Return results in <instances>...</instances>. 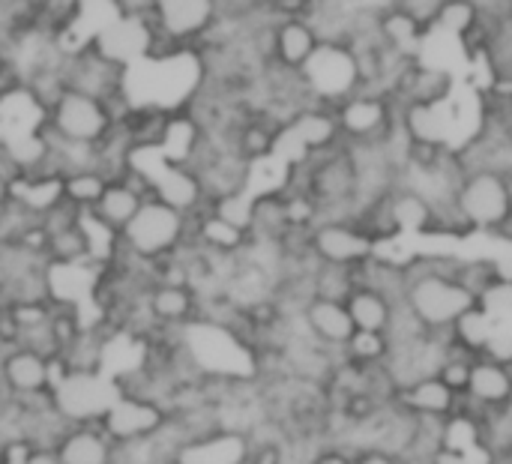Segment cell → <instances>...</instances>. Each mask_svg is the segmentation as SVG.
Returning a JSON list of instances; mask_svg holds the SVG:
<instances>
[{"label": "cell", "mask_w": 512, "mask_h": 464, "mask_svg": "<svg viewBox=\"0 0 512 464\" xmlns=\"http://www.w3.org/2000/svg\"><path fill=\"white\" fill-rule=\"evenodd\" d=\"M405 309L426 327L450 330L468 309L477 306V294L456 279V261H414L408 264V282H405Z\"/></svg>", "instance_id": "obj_1"}, {"label": "cell", "mask_w": 512, "mask_h": 464, "mask_svg": "<svg viewBox=\"0 0 512 464\" xmlns=\"http://www.w3.org/2000/svg\"><path fill=\"white\" fill-rule=\"evenodd\" d=\"M192 237V216L159 201L147 198L132 222L120 231V249L141 261V264H156L168 255H174L183 243Z\"/></svg>", "instance_id": "obj_2"}, {"label": "cell", "mask_w": 512, "mask_h": 464, "mask_svg": "<svg viewBox=\"0 0 512 464\" xmlns=\"http://www.w3.org/2000/svg\"><path fill=\"white\" fill-rule=\"evenodd\" d=\"M453 210L468 231L507 234L512 225V180L489 168L465 171Z\"/></svg>", "instance_id": "obj_3"}, {"label": "cell", "mask_w": 512, "mask_h": 464, "mask_svg": "<svg viewBox=\"0 0 512 464\" xmlns=\"http://www.w3.org/2000/svg\"><path fill=\"white\" fill-rule=\"evenodd\" d=\"M45 129L48 135L72 144H105L117 120L105 99L81 93V90H63L45 111Z\"/></svg>", "instance_id": "obj_4"}, {"label": "cell", "mask_w": 512, "mask_h": 464, "mask_svg": "<svg viewBox=\"0 0 512 464\" xmlns=\"http://www.w3.org/2000/svg\"><path fill=\"white\" fill-rule=\"evenodd\" d=\"M147 18L156 30L159 51H177L201 48L219 24L222 9L219 0H150Z\"/></svg>", "instance_id": "obj_5"}, {"label": "cell", "mask_w": 512, "mask_h": 464, "mask_svg": "<svg viewBox=\"0 0 512 464\" xmlns=\"http://www.w3.org/2000/svg\"><path fill=\"white\" fill-rule=\"evenodd\" d=\"M303 90L318 105H336L348 93L360 90L357 63L345 42H321L318 51L309 57V63L300 69Z\"/></svg>", "instance_id": "obj_6"}, {"label": "cell", "mask_w": 512, "mask_h": 464, "mask_svg": "<svg viewBox=\"0 0 512 464\" xmlns=\"http://www.w3.org/2000/svg\"><path fill=\"white\" fill-rule=\"evenodd\" d=\"M342 141H384L399 126V105L381 90H354L333 105Z\"/></svg>", "instance_id": "obj_7"}, {"label": "cell", "mask_w": 512, "mask_h": 464, "mask_svg": "<svg viewBox=\"0 0 512 464\" xmlns=\"http://www.w3.org/2000/svg\"><path fill=\"white\" fill-rule=\"evenodd\" d=\"M309 252L318 264L357 270L378 252V237L357 219H321L309 231Z\"/></svg>", "instance_id": "obj_8"}, {"label": "cell", "mask_w": 512, "mask_h": 464, "mask_svg": "<svg viewBox=\"0 0 512 464\" xmlns=\"http://www.w3.org/2000/svg\"><path fill=\"white\" fill-rule=\"evenodd\" d=\"M168 414H171L168 408H162L150 399L117 393V399L99 417V423L117 447H132V444H144L153 435H159L162 426L168 423Z\"/></svg>", "instance_id": "obj_9"}, {"label": "cell", "mask_w": 512, "mask_h": 464, "mask_svg": "<svg viewBox=\"0 0 512 464\" xmlns=\"http://www.w3.org/2000/svg\"><path fill=\"white\" fill-rule=\"evenodd\" d=\"M0 381L12 399L45 396L57 384V363L24 348V345H12L0 357Z\"/></svg>", "instance_id": "obj_10"}, {"label": "cell", "mask_w": 512, "mask_h": 464, "mask_svg": "<svg viewBox=\"0 0 512 464\" xmlns=\"http://www.w3.org/2000/svg\"><path fill=\"white\" fill-rule=\"evenodd\" d=\"M321 45V33L315 27V21L309 15H291V18H279L273 24V66H282L288 72H300L309 57L318 51Z\"/></svg>", "instance_id": "obj_11"}, {"label": "cell", "mask_w": 512, "mask_h": 464, "mask_svg": "<svg viewBox=\"0 0 512 464\" xmlns=\"http://www.w3.org/2000/svg\"><path fill=\"white\" fill-rule=\"evenodd\" d=\"M453 90V75L438 66H426L411 60L396 81L390 84V96L396 105H444Z\"/></svg>", "instance_id": "obj_12"}, {"label": "cell", "mask_w": 512, "mask_h": 464, "mask_svg": "<svg viewBox=\"0 0 512 464\" xmlns=\"http://www.w3.org/2000/svg\"><path fill=\"white\" fill-rule=\"evenodd\" d=\"M144 303L153 324L162 330H183L201 318V294L192 285L153 282Z\"/></svg>", "instance_id": "obj_13"}, {"label": "cell", "mask_w": 512, "mask_h": 464, "mask_svg": "<svg viewBox=\"0 0 512 464\" xmlns=\"http://www.w3.org/2000/svg\"><path fill=\"white\" fill-rule=\"evenodd\" d=\"M300 318H303V327L312 336V342H318L321 348H330V351H342L351 342V336L357 333V327L348 315V306L342 300L312 297L303 306Z\"/></svg>", "instance_id": "obj_14"}, {"label": "cell", "mask_w": 512, "mask_h": 464, "mask_svg": "<svg viewBox=\"0 0 512 464\" xmlns=\"http://www.w3.org/2000/svg\"><path fill=\"white\" fill-rule=\"evenodd\" d=\"M54 450L60 464H117V444L108 438L99 420L69 423Z\"/></svg>", "instance_id": "obj_15"}, {"label": "cell", "mask_w": 512, "mask_h": 464, "mask_svg": "<svg viewBox=\"0 0 512 464\" xmlns=\"http://www.w3.org/2000/svg\"><path fill=\"white\" fill-rule=\"evenodd\" d=\"M474 402L486 408H507L512 402V372L507 363H498L492 357H477L471 363L468 390Z\"/></svg>", "instance_id": "obj_16"}, {"label": "cell", "mask_w": 512, "mask_h": 464, "mask_svg": "<svg viewBox=\"0 0 512 464\" xmlns=\"http://www.w3.org/2000/svg\"><path fill=\"white\" fill-rule=\"evenodd\" d=\"M426 30H429V24H426L423 18H417L411 9L399 6V3L387 6V9L378 15V33H381V39H384L396 54H402V57H408V60L417 57V51H420V45H423V39H426Z\"/></svg>", "instance_id": "obj_17"}, {"label": "cell", "mask_w": 512, "mask_h": 464, "mask_svg": "<svg viewBox=\"0 0 512 464\" xmlns=\"http://www.w3.org/2000/svg\"><path fill=\"white\" fill-rule=\"evenodd\" d=\"M345 306H348V315H351V321H354L357 330H366V333H387V336H390L393 315H396V303H393L387 294H381V291H375V288H369V285H357V288L348 294Z\"/></svg>", "instance_id": "obj_18"}, {"label": "cell", "mask_w": 512, "mask_h": 464, "mask_svg": "<svg viewBox=\"0 0 512 464\" xmlns=\"http://www.w3.org/2000/svg\"><path fill=\"white\" fill-rule=\"evenodd\" d=\"M456 399L459 396L438 375L420 378V381L408 384L402 393L405 408L411 414H417L420 420H447L456 411Z\"/></svg>", "instance_id": "obj_19"}, {"label": "cell", "mask_w": 512, "mask_h": 464, "mask_svg": "<svg viewBox=\"0 0 512 464\" xmlns=\"http://www.w3.org/2000/svg\"><path fill=\"white\" fill-rule=\"evenodd\" d=\"M144 201H147V198H144L138 189H132L123 177H114V180H108L102 198L96 201V207H93L90 213H93L105 228H111L114 234H120V231L132 222V216L138 213V207H141Z\"/></svg>", "instance_id": "obj_20"}, {"label": "cell", "mask_w": 512, "mask_h": 464, "mask_svg": "<svg viewBox=\"0 0 512 464\" xmlns=\"http://www.w3.org/2000/svg\"><path fill=\"white\" fill-rule=\"evenodd\" d=\"M108 180H111V177H108L102 168L69 171V174H63V201H69L75 210L87 213V210H93L96 201L102 198Z\"/></svg>", "instance_id": "obj_21"}, {"label": "cell", "mask_w": 512, "mask_h": 464, "mask_svg": "<svg viewBox=\"0 0 512 464\" xmlns=\"http://www.w3.org/2000/svg\"><path fill=\"white\" fill-rule=\"evenodd\" d=\"M483 21V3L480 0H441L432 27H441L450 36H471Z\"/></svg>", "instance_id": "obj_22"}, {"label": "cell", "mask_w": 512, "mask_h": 464, "mask_svg": "<svg viewBox=\"0 0 512 464\" xmlns=\"http://www.w3.org/2000/svg\"><path fill=\"white\" fill-rule=\"evenodd\" d=\"M45 261L48 264H90V246H87L84 225L78 222V225H69V228L48 234Z\"/></svg>", "instance_id": "obj_23"}, {"label": "cell", "mask_w": 512, "mask_h": 464, "mask_svg": "<svg viewBox=\"0 0 512 464\" xmlns=\"http://www.w3.org/2000/svg\"><path fill=\"white\" fill-rule=\"evenodd\" d=\"M450 330H453L456 348H462L468 354H486L489 351V342H492V318L480 309V303L474 309H468Z\"/></svg>", "instance_id": "obj_24"}, {"label": "cell", "mask_w": 512, "mask_h": 464, "mask_svg": "<svg viewBox=\"0 0 512 464\" xmlns=\"http://www.w3.org/2000/svg\"><path fill=\"white\" fill-rule=\"evenodd\" d=\"M342 351H345V357H348L351 366L372 369V366H381V363L390 357L393 345H390V336H387V333H366V330H357V333L351 336V342H348Z\"/></svg>", "instance_id": "obj_25"}, {"label": "cell", "mask_w": 512, "mask_h": 464, "mask_svg": "<svg viewBox=\"0 0 512 464\" xmlns=\"http://www.w3.org/2000/svg\"><path fill=\"white\" fill-rule=\"evenodd\" d=\"M486 438L483 426L477 423V417L468 414H450L447 420H441V435H438V447L453 450V453H465L468 447L480 444Z\"/></svg>", "instance_id": "obj_26"}, {"label": "cell", "mask_w": 512, "mask_h": 464, "mask_svg": "<svg viewBox=\"0 0 512 464\" xmlns=\"http://www.w3.org/2000/svg\"><path fill=\"white\" fill-rule=\"evenodd\" d=\"M246 464H285V450H282V444H276V441L249 438Z\"/></svg>", "instance_id": "obj_27"}, {"label": "cell", "mask_w": 512, "mask_h": 464, "mask_svg": "<svg viewBox=\"0 0 512 464\" xmlns=\"http://www.w3.org/2000/svg\"><path fill=\"white\" fill-rule=\"evenodd\" d=\"M462 456V464H495L498 462V456H495V447L483 438L480 444H474V447H468L465 453H459Z\"/></svg>", "instance_id": "obj_28"}, {"label": "cell", "mask_w": 512, "mask_h": 464, "mask_svg": "<svg viewBox=\"0 0 512 464\" xmlns=\"http://www.w3.org/2000/svg\"><path fill=\"white\" fill-rule=\"evenodd\" d=\"M15 464H60V456L54 447H27Z\"/></svg>", "instance_id": "obj_29"}, {"label": "cell", "mask_w": 512, "mask_h": 464, "mask_svg": "<svg viewBox=\"0 0 512 464\" xmlns=\"http://www.w3.org/2000/svg\"><path fill=\"white\" fill-rule=\"evenodd\" d=\"M492 120L498 123V129L512 138V96L510 99H495V105H492Z\"/></svg>", "instance_id": "obj_30"}, {"label": "cell", "mask_w": 512, "mask_h": 464, "mask_svg": "<svg viewBox=\"0 0 512 464\" xmlns=\"http://www.w3.org/2000/svg\"><path fill=\"white\" fill-rule=\"evenodd\" d=\"M18 81H21V78L15 75V66H12L9 54L0 51V90H6V87H12V84H18Z\"/></svg>", "instance_id": "obj_31"}, {"label": "cell", "mask_w": 512, "mask_h": 464, "mask_svg": "<svg viewBox=\"0 0 512 464\" xmlns=\"http://www.w3.org/2000/svg\"><path fill=\"white\" fill-rule=\"evenodd\" d=\"M312 464H357L348 453H342V450H324V453H318Z\"/></svg>", "instance_id": "obj_32"}, {"label": "cell", "mask_w": 512, "mask_h": 464, "mask_svg": "<svg viewBox=\"0 0 512 464\" xmlns=\"http://www.w3.org/2000/svg\"><path fill=\"white\" fill-rule=\"evenodd\" d=\"M429 464H462V456H459V453H453V450L438 447V450L432 453V462Z\"/></svg>", "instance_id": "obj_33"}, {"label": "cell", "mask_w": 512, "mask_h": 464, "mask_svg": "<svg viewBox=\"0 0 512 464\" xmlns=\"http://www.w3.org/2000/svg\"><path fill=\"white\" fill-rule=\"evenodd\" d=\"M12 417V396L0 387V426H6Z\"/></svg>", "instance_id": "obj_34"}, {"label": "cell", "mask_w": 512, "mask_h": 464, "mask_svg": "<svg viewBox=\"0 0 512 464\" xmlns=\"http://www.w3.org/2000/svg\"><path fill=\"white\" fill-rule=\"evenodd\" d=\"M12 3H18V6H39L42 0H12Z\"/></svg>", "instance_id": "obj_35"}, {"label": "cell", "mask_w": 512, "mask_h": 464, "mask_svg": "<svg viewBox=\"0 0 512 464\" xmlns=\"http://www.w3.org/2000/svg\"><path fill=\"white\" fill-rule=\"evenodd\" d=\"M510 3H512V0H510Z\"/></svg>", "instance_id": "obj_36"}]
</instances>
